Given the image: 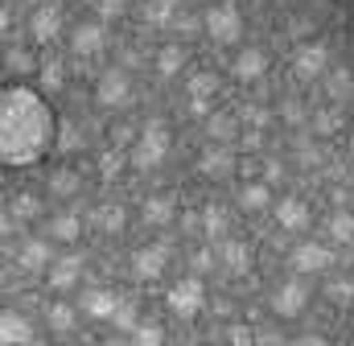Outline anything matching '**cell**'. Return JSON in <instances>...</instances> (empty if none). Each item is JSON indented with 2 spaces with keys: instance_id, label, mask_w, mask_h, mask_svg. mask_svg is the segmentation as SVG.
Returning a JSON list of instances; mask_svg holds the SVG:
<instances>
[{
  "instance_id": "6da1fadb",
  "label": "cell",
  "mask_w": 354,
  "mask_h": 346,
  "mask_svg": "<svg viewBox=\"0 0 354 346\" xmlns=\"http://www.w3.org/2000/svg\"><path fill=\"white\" fill-rule=\"evenodd\" d=\"M54 107L33 86H4L0 95V161L8 170H29L54 149Z\"/></svg>"
}]
</instances>
